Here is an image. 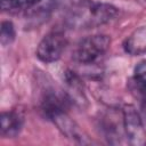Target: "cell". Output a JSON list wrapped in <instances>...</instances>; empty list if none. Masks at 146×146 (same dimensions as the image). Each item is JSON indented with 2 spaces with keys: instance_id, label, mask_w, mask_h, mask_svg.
Returning <instances> with one entry per match:
<instances>
[{
  "instance_id": "obj_1",
  "label": "cell",
  "mask_w": 146,
  "mask_h": 146,
  "mask_svg": "<svg viewBox=\"0 0 146 146\" xmlns=\"http://www.w3.org/2000/svg\"><path fill=\"white\" fill-rule=\"evenodd\" d=\"M117 15V8L110 3L81 0L67 11L66 22L74 29H94L111 22Z\"/></svg>"
},
{
  "instance_id": "obj_5",
  "label": "cell",
  "mask_w": 146,
  "mask_h": 146,
  "mask_svg": "<svg viewBox=\"0 0 146 146\" xmlns=\"http://www.w3.org/2000/svg\"><path fill=\"white\" fill-rule=\"evenodd\" d=\"M1 127L0 132L1 136L5 138H14L16 137L23 127V115L19 112L11 111V112H3L0 117Z\"/></svg>"
},
{
  "instance_id": "obj_7",
  "label": "cell",
  "mask_w": 146,
  "mask_h": 146,
  "mask_svg": "<svg viewBox=\"0 0 146 146\" xmlns=\"http://www.w3.org/2000/svg\"><path fill=\"white\" fill-rule=\"evenodd\" d=\"M133 84L138 94L146 99V62L140 63L135 68L133 74Z\"/></svg>"
},
{
  "instance_id": "obj_6",
  "label": "cell",
  "mask_w": 146,
  "mask_h": 146,
  "mask_svg": "<svg viewBox=\"0 0 146 146\" xmlns=\"http://www.w3.org/2000/svg\"><path fill=\"white\" fill-rule=\"evenodd\" d=\"M125 51L131 55H139L146 52V26L136 30L124 43Z\"/></svg>"
},
{
  "instance_id": "obj_4",
  "label": "cell",
  "mask_w": 146,
  "mask_h": 146,
  "mask_svg": "<svg viewBox=\"0 0 146 146\" xmlns=\"http://www.w3.org/2000/svg\"><path fill=\"white\" fill-rule=\"evenodd\" d=\"M66 44V38L62 32H51L44 35L40 41L36 49V56L44 63L56 62L62 56Z\"/></svg>"
},
{
  "instance_id": "obj_9",
  "label": "cell",
  "mask_w": 146,
  "mask_h": 146,
  "mask_svg": "<svg viewBox=\"0 0 146 146\" xmlns=\"http://www.w3.org/2000/svg\"><path fill=\"white\" fill-rule=\"evenodd\" d=\"M15 39V27L11 22L5 21L0 27V42L2 46L10 44Z\"/></svg>"
},
{
  "instance_id": "obj_8",
  "label": "cell",
  "mask_w": 146,
  "mask_h": 146,
  "mask_svg": "<svg viewBox=\"0 0 146 146\" xmlns=\"http://www.w3.org/2000/svg\"><path fill=\"white\" fill-rule=\"evenodd\" d=\"M41 0H1V8L6 11H16L33 7Z\"/></svg>"
},
{
  "instance_id": "obj_3",
  "label": "cell",
  "mask_w": 146,
  "mask_h": 146,
  "mask_svg": "<svg viewBox=\"0 0 146 146\" xmlns=\"http://www.w3.org/2000/svg\"><path fill=\"white\" fill-rule=\"evenodd\" d=\"M123 129L129 144L135 146L146 145V130L141 117L132 105L123 107Z\"/></svg>"
},
{
  "instance_id": "obj_2",
  "label": "cell",
  "mask_w": 146,
  "mask_h": 146,
  "mask_svg": "<svg viewBox=\"0 0 146 146\" xmlns=\"http://www.w3.org/2000/svg\"><path fill=\"white\" fill-rule=\"evenodd\" d=\"M111 39L105 34H96L81 40L75 49L74 57L79 63L92 64L102 58L110 48Z\"/></svg>"
}]
</instances>
